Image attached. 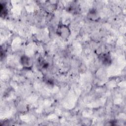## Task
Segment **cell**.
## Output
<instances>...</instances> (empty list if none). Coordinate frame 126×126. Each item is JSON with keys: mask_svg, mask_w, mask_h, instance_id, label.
<instances>
[{"mask_svg": "<svg viewBox=\"0 0 126 126\" xmlns=\"http://www.w3.org/2000/svg\"><path fill=\"white\" fill-rule=\"evenodd\" d=\"M56 33L62 38L67 39L71 34V31L69 27L63 24H59L57 29Z\"/></svg>", "mask_w": 126, "mask_h": 126, "instance_id": "cell-1", "label": "cell"}, {"mask_svg": "<svg viewBox=\"0 0 126 126\" xmlns=\"http://www.w3.org/2000/svg\"><path fill=\"white\" fill-rule=\"evenodd\" d=\"M20 63L22 66L27 69L31 68L32 66V59L26 55H23L21 57Z\"/></svg>", "mask_w": 126, "mask_h": 126, "instance_id": "cell-2", "label": "cell"}, {"mask_svg": "<svg viewBox=\"0 0 126 126\" xmlns=\"http://www.w3.org/2000/svg\"><path fill=\"white\" fill-rule=\"evenodd\" d=\"M87 17L90 20L93 21H96L99 19V15L98 13L94 9H92L89 11Z\"/></svg>", "mask_w": 126, "mask_h": 126, "instance_id": "cell-3", "label": "cell"}, {"mask_svg": "<svg viewBox=\"0 0 126 126\" xmlns=\"http://www.w3.org/2000/svg\"><path fill=\"white\" fill-rule=\"evenodd\" d=\"M100 60L102 63L105 65H109L111 63V60L110 56L107 54H102L100 56Z\"/></svg>", "mask_w": 126, "mask_h": 126, "instance_id": "cell-4", "label": "cell"}, {"mask_svg": "<svg viewBox=\"0 0 126 126\" xmlns=\"http://www.w3.org/2000/svg\"><path fill=\"white\" fill-rule=\"evenodd\" d=\"M0 15L1 16H5L7 14V9L6 8V7L5 6V5L4 3H0Z\"/></svg>", "mask_w": 126, "mask_h": 126, "instance_id": "cell-5", "label": "cell"}]
</instances>
